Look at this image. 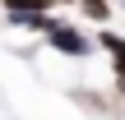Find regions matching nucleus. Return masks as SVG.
Here are the masks:
<instances>
[{
    "label": "nucleus",
    "mask_w": 125,
    "mask_h": 120,
    "mask_svg": "<svg viewBox=\"0 0 125 120\" xmlns=\"http://www.w3.org/2000/svg\"><path fill=\"white\" fill-rule=\"evenodd\" d=\"M42 42L51 46V51H60V55H70V60H88L93 51H97V42H93V32H83L74 18H65L60 9L46 18V32H42Z\"/></svg>",
    "instance_id": "f257e3e1"
},
{
    "label": "nucleus",
    "mask_w": 125,
    "mask_h": 120,
    "mask_svg": "<svg viewBox=\"0 0 125 120\" xmlns=\"http://www.w3.org/2000/svg\"><path fill=\"white\" fill-rule=\"evenodd\" d=\"M74 9H79L88 23H97V28H107V23H111V14H116V5H111V0H74Z\"/></svg>",
    "instance_id": "f03ea898"
},
{
    "label": "nucleus",
    "mask_w": 125,
    "mask_h": 120,
    "mask_svg": "<svg viewBox=\"0 0 125 120\" xmlns=\"http://www.w3.org/2000/svg\"><path fill=\"white\" fill-rule=\"evenodd\" d=\"M0 9L5 14H51L56 5L51 0H0Z\"/></svg>",
    "instance_id": "7ed1b4c3"
},
{
    "label": "nucleus",
    "mask_w": 125,
    "mask_h": 120,
    "mask_svg": "<svg viewBox=\"0 0 125 120\" xmlns=\"http://www.w3.org/2000/svg\"><path fill=\"white\" fill-rule=\"evenodd\" d=\"M51 5H56V9H74V0H51Z\"/></svg>",
    "instance_id": "20e7f679"
},
{
    "label": "nucleus",
    "mask_w": 125,
    "mask_h": 120,
    "mask_svg": "<svg viewBox=\"0 0 125 120\" xmlns=\"http://www.w3.org/2000/svg\"><path fill=\"white\" fill-rule=\"evenodd\" d=\"M111 5H116V9H121V14H125V0H111Z\"/></svg>",
    "instance_id": "39448f33"
}]
</instances>
